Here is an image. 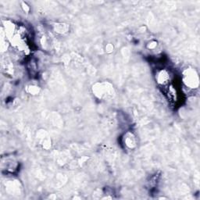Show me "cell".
<instances>
[{"instance_id":"6da1fadb","label":"cell","mask_w":200,"mask_h":200,"mask_svg":"<svg viewBox=\"0 0 200 200\" xmlns=\"http://www.w3.org/2000/svg\"><path fill=\"white\" fill-rule=\"evenodd\" d=\"M93 92L99 98H106L113 93V88L109 83H97L93 86Z\"/></svg>"},{"instance_id":"7a4b0ae2","label":"cell","mask_w":200,"mask_h":200,"mask_svg":"<svg viewBox=\"0 0 200 200\" xmlns=\"http://www.w3.org/2000/svg\"><path fill=\"white\" fill-rule=\"evenodd\" d=\"M183 82L189 88H197L198 86V76L193 69H187L183 74Z\"/></svg>"},{"instance_id":"3957f363","label":"cell","mask_w":200,"mask_h":200,"mask_svg":"<svg viewBox=\"0 0 200 200\" xmlns=\"http://www.w3.org/2000/svg\"><path fill=\"white\" fill-rule=\"evenodd\" d=\"M156 83L160 86H167L171 81V75L170 71L167 69H160L156 71Z\"/></svg>"},{"instance_id":"277c9868","label":"cell","mask_w":200,"mask_h":200,"mask_svg":"<svg viewBox=\"0 0 200 200\" xmlns=\"http://www.w3.org/2000/svg\"><path fill=\"white\" fill-rule=\"evenodd\" d=\"M123 144L124 146L127 147L129 149H134L137 146V138L135 135V134L132 132H128L124 134L122 138Z\"/></svg>"},{"instance_id":"5b68a950","label":"cell","mask_w":200,"mask_h":200,"mask_svg":"<svg viewBox=\"0 0 200 200\" xmlns=\"http://www.w3.org/2000/svg\"><path fill=\"white\" fill-rule=\"evenodd\" d=\"M54 31L60 35L67 33L69 31V25L64 23H57L54 25Z\"/></svg>"},{"instance_id":"8992f818","label":"cell","mask_w":200,"mask_h":200,"mask_svg":"<svg viewBox=\"0 0 200 200\" xmlns=\"http://www.w3.org/2000/svg\"><path fill=\"white\" fill-rule=\"evenodd\" d=\"M168 97L171 100H175L177 98V92L176 89L173 87H171L168 89Z\"/></svg>"},{"instance_id":"52a82bcc","label":"cell","mask_w":200,"mask_h":200,"mask_svg":"<svg viewBox=\"0 0 200 200\" xmlns=\"http://www.w3.org/2000/svg\"><path fill=\"white\" fill-rule=\"evenodd\" d=\"M28 92L32 95H36L39 92V88L36 86H30L28 88Z\"/></svg>"},{"instance_id":"ba28073f","label":"cell","mask_w":200,"mask_h":200,"mask_svg":"<svg viewBox=\"0 0 200 200\" xmlns=\"http://www.w3.org/2000/svg\"><path fill=\"white\" fill-rule=\"evenodd\" d=\"M156 46H157V42L154 41V40L150 41L147 44V48L149 50H152V49H154V48H156Z\"/></svg>"},{"instance_id":"9c48e42d","label":"cell","mask_w":200,"mask_h":200,"mask_svg":"<svg viewBox=\"0 0 200 200\" xmlns=\"http://www.w3.org/2000/svg\"><path fill=\"white\" fill-rule=\"evenodd\" d=\"M21 7H22L23 10H24V11L25 12V13H28V12L30 11L29 6H28V4L26 3V2H21Z\"/></svg>"},{"instance_id":"30bf717a","label":"cell","mask_w":200,"mask_h":200,"mask_svg":"<svg viewBox=\"0 0 200 200\" xmlns=\"http://www.w3.org/2000/svg\"><path fill=\"white\" fill-rule=\"evenodd\" d=\"M113 48H114V47H113V45L110 44V43H109V44L106 45V52H108V53H111V52H113Z\"/></svg>"}]
</instances>
